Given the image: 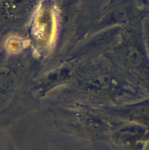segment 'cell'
Here are the masks:
<instances>
[{
    "label": "cell",
    "mask_w": 149,
    "mask_h": 150,
    "mask_svg": "<svg viewBox=\"0 0 149 150\" xmlns=\"http://www.w3.org/2000/svg\"><path fill=\"white\" fill-rule=\"evenodd\" d=\"M143 20L136 19L122 25L118 40L104 55L148 96L149 56L143 35Z\"/></svg>",
    "instance_id": "cell-1"
},
{
    "label": "cell",
    "mask_w": 149,
    "mask_h": 150,
    "mask_svg": "<svg viewBox=\"0 0 149 150\" xmlns=\"http://www.w3.org/2000/svg\"><path fill=\"white\" fill-rule=\"evenodd\" d=\"M147 15L139 0H109L103 16L105 29L122 26Z\"/></svg>",
    "instance_id": "cell-2"
},
{
    "label": "cell",
    "mask_w": 149,
    "mask_h": 150,
    "mask_svg": "<svg viewBox=\"0 0 149 150\" xmlns=\"http://www.w3.org/2000/svg\"><path fill=\"white\" fill-rule=\"evenodd\" d=\"M143 32L144 38L149 56V14L143 20Z\"/></svg>",
    "instance_id": "cell-3"
}]
</instances>
